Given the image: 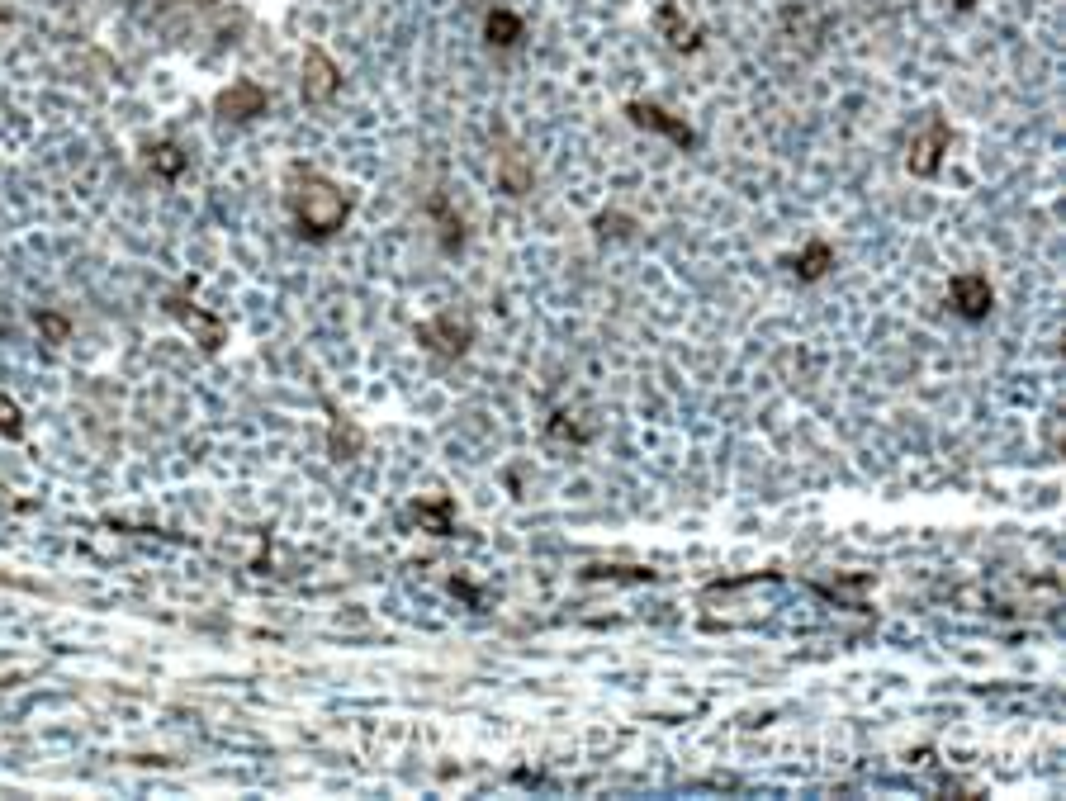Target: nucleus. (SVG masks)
<instances>
[{
  "mask_svg": "<svg viewBox=\"0 0 1066 801\" xmlns=\"http://www.w3.org/2000/svg\"><path fill=\"white\" fill-rule=\"evenodd\" d=\"M0 432H5V437H19V432H24V418H19L15 399H5V394H0Z\"/></svg>",
  "mask_w": 1066,
  "mask_h": 801,
  "instance_id": "19",
  "label": "nucleus"
},
{
  "mask_svg": "<svg viewBox=\"0 0 1066 801\" xmlns=\"http://www.w3.org/2000/svg\"><path fill=\"white\" fill-rule=\"evenodd\" d=\"M948 147H953V128H948V119H929V124L910 138V152H905V162H910V171L915 176H939V166H943V157H948Z\"/></svg>",
  "mask_w": 1066,
  "mask_h": 801,
  "instance_id": "2",
  "label": "nucleus"
},
{
  "mask_svg": "<svg viewBox=\"0 0 1066 801\" xmlns=\"http://www.w3.org/2000/svg\"><path fill=\"white\" fill-rule=\"evenodd\" d=\"M218 114L233 119V124H247L256 114H266V91L256 81H233L228 91L218 95Z\"/></svg>",
  "mask_w": 1066,
  "mask_h": 801,
  "instance_id": "8",
  "label": "nucleus"
},
{
  "mask_svg": "<svg viewBox=\"0 0 1066 801\" xmlns=\"http://www.w3.org/2000/svg\"><path fill=\"white\" fill-rule=\"evenodd\" d=\"M635 219H626V214H597V233L602 237H631Z\"/></svg>",
  "mask_w": 1066,
  "mask_h": 801,
  "instance_id": "18",
  "label": "nucleus"
},
{
  "mask_svg": "<svg viewBox=\"0 0 1066 801\" xmlns=\"http://www.w3.org/2000/svg\"><path fill=\"white\" fill-rule=\"evenodd\" d=\"M166 309H171L185 323V328L195 332V342L204 346V351H218V346H223V323H218L214 313L199 309L195 299H185V294H166Z\"/></svg>",
  "mask_w": 1066,
  "mask_h": 801,
  "instance_id": "7",
  "label": "nucleus"
},
{
  "mask_svg": "<svg viewBox=\"0 0 1066 801\" xmlns=\"http://www.w3.org/2000/svg\"><path fill=\"white\" fill-rule=\"evenodd\" d=\"M413 522L422 531H432V536H451V531H455L451 498H427V503H417V508H413Z\"/></svg>",
  "mask_w": 1066,
  "mask_h": 801,
  "instance_id": "12",
  "label": "nucleus"
},
{
  "mask_svg": "<svg viewBox=\"0 0 1066 801\" xmlns=\"http://www.w3.org/2000/svg\"><path fill=\"white\" fill-rule=\"evenodd\" d=\"M38 332H43L48 342H67V337H72V323H67L62 313H38Z\"/></svg>",
  "mask_w": 1066,
  "mask_h": 801,
  "instance_id": "17",
  "label": "nucleus"
},
{
  "mask_svg": "<svg viewBox=\"0 0 1066 801\" xmlns=\"http://www.w3.org/2000/svg\"><path fill=\"white\" fill-rule=\"evenodd\" d=\"M285 204H290V219L299 228V237H308V242H327L351 219V200L342 195V185H332L318 171H294Z\"/></svg>",
  "mask_w": 1066,
  "mask_h": 801,
  "instance_id": "1",
  "label": "nucleus"
},
{
  "mask_svg": "<svg viewBox=\"0 0 1066 801\" xmlns=\"http://www.w3.org/2000/svg\"><path fill=\"white\" fill-rule=\"evenodd\" d=\"M337 86H342V67H337L323 48H308L304 53V86H299L304 100L308 105H327V100L337 95Z\"/></svg>",
  "mask_w": 1066,
  "mask_h": 801,
  "instance_id": "5",
  "label": "nucleus"
},
{
  "mask_svg": "<svg viewBox=\"0 0 1066 801\" xmlns=\"http://www.w3.org/2000/svg\"><path fill=\"white\" fill-rule=\"evenodd\" d=\"M147 166L157 171V176H166V181H176L185 171V152L176 143H157L152 152H147Z\"/></svg>",
  "mask_w": 1066,
  "mask_h": 801,
  "instance_id": "15",
  "label": "nucleus"
},
{
  "mask_svg": "<svg viewBox=\"0 0 1066 801\" xmlns=\"http://www.w3.org/2000/svg\"><path fill=\"white\" fill-rule=\"evenodd\" d=\"M972 5H976V0H958V10H972Z\"/></svg>",
  "mask_w": 1066,
  "mask_h": 801,
  "instance_id": "22",
  "label": "nucleus"
},
{
  "mask_svg": "<svg viewBox=\"0 0 1066 801\" xmlns=\"http://www.w3.org/2000/svg\"><path fill=\"white\" fill-rule=\"evenodd\" d=\"M417 342L427 346L432 356H441V361H460V356L470 351L474 332H470V323H460L455 313H441V318L417 323Z\"/></svg>",
  "mask_w": 1066,
  "mask_h": 801,
  "instance_id": "3",
  "label": "nucleus"
},
{
  "mask_svg": "<svg viewBox=\"0 0 1066 801\" xmlns=\"http://www.w3.org/2000/svg\"><path fill=\"white\" fill-rule=\"evenodd\" d=\"M948 299H953V313L958 318H967V323H981L986 313L995 309V294L991 285H986V275H953V285H948Z\"/></svg>",
  "mask_w": 1066,
  "mask_h": 801,
  "instance_id": "4",
  "label": "nucleus"
},
{
  "mask_svg": "<svg viewBox=\"0 0 1066 801\" xmlns=\"http://www.w3.org/2000/svg\"><path fill=\"white\" fill-rule=\"evenodd\" d=\"M626 114H631V124L635 128H650V133H664L669 143H678V147H697V133L678 119V114H669V110H659V105H645V100H635V105H626Z\"/></svg>",
  "mask_w": 1066,
  "mask_h": 801,
  "instance_id": "6",
  "label": "nucleus"
},
{
  "mask_svg": "<svg viewBox=\"0 0 1066 801\" xmlns=\"http://www.w3.org/2000/svg\"><path fill=\"white\" fill-rule=\"evenodd\" d=\"M782 266H787V271H792L796 280H806V285H815V280H825V275H830V266H834V247H830V242H820V237H815V242H806V252L787 256Z\"/></svg>",
  "mask_w": 1066,
  "mask_h": 801,
  "instance_id": "10",
  "label": "nucleus"
},
{
  "mask_svg": "<svg viewBox=\"0 0 1066 801\" xmlns=\"http://www.w3.org/2000/svg\"><path fill=\"white\" fill-rule=\"evenodd\" d=\"M531 181H536V171L526 162V152L512 143V138H503V152H498V185H503L507 195H526Z\"/></svg>",
  "mask_w": 1066,
  "mask_h": 801,
  "instance_id": "9",
  "label": "nucleus"
},
{
  "mask_svg": "<svg viewBox=\"0 0 1066 801\" xmlns=\"http://www.w3.org/2000/svg\"><path fill=\"white\" fill-rule=\"evenodd\" d=\"M427 214H432L436 228H441V247H446V252H460V242H465V223H460V214H451V200H446V195H432Z\"/></svg>",
  "mask_w": 1066,
  "mask_h": 801,
  "instance_id": "14",
  "label": "nucleus"
},
{
  "mask_svg": "<svg viewBox=\"0 0 1066 801\" xmlns=\"http://www.w3.org/2000/svg\"><path fill=\"white\" fill-rule=\"evenodd\" d=\"M484 34H488V43H493V48H517L526 29H522V19L512 15V10H503V5H498V10H488Z\"/></svg>",
  "mask_w": 1066,
  "mask_h": 801,
  "instance_id": "13",
  "label": "nucleus"
},
{
  "mask_svg": "<svg viewBox=\"0 0 1066 801\" xmlns=\"http://www.w3.org/2000/svg\"><path fill=\"white\" fill-rule=\"evenodd\" d=\"M593 579H626V583H650L654 569H626V565H602V569H588Z\"/></svg>",
  "mask_w": 1066,
  "mask_h": 801,
  "instance_id": "16",
  "label": "nucleus"
},
{
  "mask_svg": "<svg viewBox=\"0 0 1066 801\" xmlns=\"http://www.w3.org/2000/svg\"><path fill=\"white\" fill-rule=\"evenodd\" d=\"M654 24H659V34L669 38L673 48H687V53H697V48H702V34H697V29H692V24L678 15V5H659Z\"/></svg>",
  "mask_w": 1066,
  "mask_h": 801,
  "instance_id": "11",
  "label": "nucleus"
},
{
  "mask_svg": "<svg viewBox=\"0 0 1066 801\" xmlns=\"http://www.w3.org/2000/svg\"><path fill=\"white\" fill-rule=\"evenodd\" d=\"M342 441H346V456H351V451H356V446H361V432H356V427H351V422H332V446H337V451H342Z\"/></svg>",
  "mask_w": 1066,
  "mask_h": 801,
  "instance_id": "20",
  "label": "nucleus"
},
{
  "mask_svg": "<svg viewBox=\"0 0 1066 801\" xmlns=\"http://www.w3.org/2000/svg\"><path fill=\"white\" fill-rule=\"evenodd\" d=\"M550 437L569 441V446H583V441H588V432H583V427H574V422H564V413H560V418L550 422Z\"/></svg>",
  "mask_w": 1066,
  "mask_h": 801,
  "instance_id": "21",
  "label": "nucleus"
}]
</instances>
